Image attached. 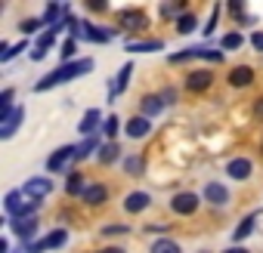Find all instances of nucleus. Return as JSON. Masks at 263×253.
<instances>
[{"instance_id":"35","label":"nucleus","mask_w":263,"mask_h":253,"mask_svg":"<svg viewBox=\"0 0 263 253\" xmlns=\"http://www.w3.org/2000/svg\"><path fill=\"white\" fill-rule=\"evenodd\" d=\"M251 47L263 53V31H254V34H251Z\"/></svg>"},{"instance_id":"7","label":"nucleus","mask_w":263,"mask_h":253,"mask_svg":"<svg viewBox=\"0 0 263 253\" xmlns=\"http://www.w3.org/2000/svg\"><path fill=\"white\" fill-rule=\"evenodd\" d=\"M53 192V182L50 179H41V176H34V179H28L25 182V188H22V195H28V198H34V201H41V198H47Z\"/></svg>"},{"instance_id":"42","label":"nucleus","mask_w":263,"mask_h":253,"mask_svg":"<svg viewBox=\"0 0 263 253\" xmlns=\"http://www.w3.org/2000/svg\"><path fill=\"white\" fill-rule=\"evenodd\" d=\"M223 253H248L245 247H229V250H223Z\"/></svg>"},{"instance_id":"2","label":"nucleus","mask_w":263,"mask_h":253,"mask_svg":"<svg viewBox=\"0 0 263 253\" xmlns=\"http://www.w3.org/2000/svg\"><path fill=\"white\" fill-rule=\"evenodd\" d=\"M4 204H7V213L16 219H31V213H34V204H22V192H10L4 198Z\"/></svg>"},{"instance_id":"23","label":"nucleus","mask_w":263,"mask_h":253,"mask_svg":"<svg viewBox=\"0 0 263 253\" xmlns=\"http://www.w3.org/2000/svg\"><path fill=\"white\" fill-rule=\"evenodd\" d=\"M118 145L115 142H108V145H102V152H99V164H111V161H118Z\"/></svg>"},{"instance_id":"29","label":"nucleus","mask_w":263,"mask_h":253,"mask_svg":"<svg viewBox=\"0 0 263 253\" xmlns=\"http://www.w3.org/2000/svg\"><path fill=\"white\" fill-rule=\"evenodd\" d=\"M22 50H28V44H16V47H10V50H4L0 53V62H10L16 53H22Z\"/></svg>"},{"instance_id":"11","label":"nucleus","mask_w":263,"mask_h":253,"mask_svg":"<svg viewBox=\"0 0 263 253\" xmlns=\"http://www.w3.org/2000/svg\"><path fill=\"white\" fill-rule=\"evenodd\" d=\"M149 195L146 192H134V195H127L124 198V207H127V213H140V210H146L149 207Z\"/></svg>"},{"instance_id":"8","label":"nucleus","mask_w":263,"mask_h":253,"mask_svg":"<svg viewBox=\"0 0 263 253\" xmlns=\"http://www.w3.org/2000/svg\"><path fill=\"white\" fill-rule=\"evenodd\" d=\"M171 207H174V213H180V216H189V213H195V210H198V195H192V192H183V195H177V198L171 201Z\"/></svg>"},{"instance_id":"40","label":"nucleus","mask_w":263,"mask_h":253,"mask_svg":"<svg viewBox=\"0 0 263 253\" xmlns=\"http://www.w3.org/2000/svg\"><path fill=\"white\" fill-rule=\"evenodd\" d=\"M121 231H127V225H111V228H105V235H121Z\"/></svg>"},{"instance_id":"22","label":"nucleus","mask_w":263,"mask_h":253,"mask_svg":"<svg viewBox=\"0 0 263 253\" xmlns=\"http://www.w3.org/2000/svg\"><path fill=\"white\" fill-rule=\"evenodd\" d=\"M127 50H130V53H155V50H161V40H143V44H130Z\"/></svg>"},{"instance_id":"3","label":"nucleus","mask_w":263,"mask_h":253,"mask_svg":"<svg viewBox=\"0 0 263 253\" xmlns=\"http://www.w3.org/2000/svg\"><path fill=\"white\" fill-rule=\"evenodd\" d=\"M68 241V231L65 228H56V231H50L47 238H41L37 244H31L25 253H47V250H56V247H62Z\"/></svg>"},{"instance_id":"19","label":"nucleus","mask_w":263,"mask_h":253,"mask_svg":"<svg viewBox=\"0 0 263 253\" xmlns=\"http://www.w3.org/2000/svg\"><path fill=\"white\" fill-rule=\"evenodd\" d=\"M99 120H102V117H99V108H90V111L81 117V133H93L96 126H99Z\"/></svg>"},{"instance_id":"28","label":"nucleus","mask_w":263,"mask_h":253,"mask_svg":"<svg viewBox=\"0 0 263 253\" xmlns=\"http://www.w3.org/2000/svg\"><path fill=\"white\" fill-rule=\"evenodd\" d=\"M177 31H180V34H189V31H195V16H180V22H177Z\"/></svg>"},{"instance_id":"17","label":"nucleus","mask_w":263,"mask_h":253,"mask_svg":"<svg viewBox=\"0 0 263 253\" xmlns=\"http://www.w3.org/2000/svg\"><path fill=\"white\" fill-rule=\"evenodd\" d=\"M211 80H214V77H211V71H195V74H189V80H186V83H189V90H208V87H211Z\"/></svg>"},{"instance_id":"24","label":"nucleus","mask_w":263,"mask_h":253,"mask_svg":"<svg viewBox=\"0 0 263 253\" xmlns=\"http://www.w3.org/2000/svg\"><path fill=\"white\" fill-rule=\"evenodd\" d=\"M65 188H68V195H84V192H87V188H84V179H81L78 173H71V176H68Z\"/></svg>"},{"instance_id":"32","label":"nucleus","mask_w":263,"mask_h":253,"mask_svg":"<svg viewBox=\"0 0 263 253\" xmlns=\"http://www.w3.org/2000/svg\"><path fill=\"white\" fill-rule=\"evenodd\" d=\"M19 28H22V34H34V31L41 28V22H37V19H25Z\"/></svg>"},{"instance_id":"41","label":"nucleus","mask_w":263,"mask_h":253,"mask_svg":"<svg viewBox=\"0 0 263 253\" xmlns=\"http://www.w3.org/2000/svg\"><path fill=\"white\" fill-rule=\"evenodd\" d=\"M99 253H124V247H105V250H99Z\"/></svg>"},{"instance_id":"26","label":"nucleus","mask_w":263,"mask_h":253,"mask_svg":"<svg viewBox=\"0 0 263 253\" xmlns=\"http://www.w3.org/2000/svg\"><path fill=\"white\" fill-rule=\"evenodd\" d=\"M130 74H134V65H124V68L118 71V83H115V90H111V93H118V90H124V87L130 83Z\"/></svg>"},{"instance_id":"27","label":"nucleus","mask_w":263,"mask_h":253,"mask_svg":"<svg viewBox=\"0 0 263 253\" xmlns=\"http://www.w3.org/2000/svg\"><path fill=\"white\" fill-rule=\"evenodd\" d=\"M124 170H127L130 176H140V173H143V161H140V158H127V161H124Z\"/></svg>"},{"instance_id":"18","label":"nucleus","mask_w":263,"mask_h":253,"mask_svg":"<svg viewBox=\"0 0 263 253\" xmlns=\"http://www.w3.org/2000/svg\"><path fill=\"white\" fill-rule=\"evenodd\" d=\"M161 108H164V99L161 96H146L143 99V117H155Z\"/></svg>"},{"instance_id":"16","label":"nucleus","mask_w":263,"mask_h":253,"mask_svg":"<svg viewBox=\"0 0 263 253\" xmlns=\"http://www.w3.org/2000/svg\"><path fill=\"white\" fill-rule=\"evenodd\" d=\"M13 231H16L22 241H28V238L37 231V222H34V219H13Z\"/></svg>"},{"instance_id":"20","label":"nucleus","mask_w":263,"mask_h":253,"mask_svg":"<svg viewBox=\"0 0 263 253\" xmlns=\"http://www.w3.org/2000/svg\"><path fill=\"white\" fill-rule=\"evenodd\" d=\"M105 195H108V192H105V185H90V188L84 192V201H87V204H102V201H105Z\"/></svg>"},{"instance_id":"34","label":"nucleus","mask_w":263,"mask_h":253,"mask_svg":"<svg viewBox=\"0 0 263 253\" xmlns=\"http://www.w3.org/2000/svg\"><path fill=\"white\" fill-rule=\"evenodd\" d=\"M118 133V117H105V136H115Z\"/></svg>"},{"instance_id":"37","label":"nucleus","mask_w":263,"mask_h":253,"mask_svg":"<svg viewBox=\"0 0 263 253\" xmlns=\"http://www.w3.org/2000/svg\"><path fill=\"white\" fill-rule=\"evenodd\" d=\"M90 10H93V13H105L108 4H102V0H90Z\"/></svg>"},{"instance_id":"13","label":"nucleus","mask_w":263,"mask_h":253,"mask_svg":"<svg viewBox=\"0 0 263 253\" xmlns=\"http://www.w3.org/2000/svg\"><path fill=\"white\" fill-rule=\"evenodd\" d=\"M226 173H229L232 179H248V176H251V161H248V158H235V161L226 164Z\"/></svg>"},{"instance_id":"1","label":"nucleus","mask_w":263,"mask_h":253,"mask_svg":"<svg viewBox=\"0 0 263 253\" xmlns=\"http://www.w3.org/2000/svg\"><path fill=\"white\" fill-rule=\"evenodd\" d=\"M93 68V62L90 59H78V62H68V65H62V68H56L53 74H47V77H41L37 83H34V90L37 93H44V90H53L56 83H65V80H74V77H81V74H87Z\"/></svg>"},{"instance_id":"6","label":"nucleus","mask_w":263,"mask_h":253,"mask_svg":"<svg viewBox=\"0 0 263 253\" xmlns=\"http://www.w3.org/2000/svg\"><path fill=\"white\" fill-rule=\"evenodd\" d=\"M25 120V108H13L10 114L0 117V139H10L16 130H19V123Z\"/></svg>"},{"instance_id":"14","label":"nucleus","mask_w":263,"mask_h":253,"mask_svg":"<svg viewBox=\"0 0 263 253\" xmlns=\"http://www.w3.org/2000/svg\"><path fill=\"white\" fill-rule=\"evenodd\" d=\"M254 80V68H248V65H238V68H232V74H229V83L232 87H248Z\"/></svg>"},{"instance_id":"38","label":"nucleus","mask_w":263,"mask_h":253,"mask_svg":"<svg viewBox=\"0 0 263 253\" xmlns=\"http://www.w3.org/2000/svg\"><path fill=\"white\" fill-rule=\"evenodd\" d=\"M254 117H257V120H263V96L254 102Z\"/></svg>"},{"instance_id":"4","label":"nucleus","mask_w":263,"mask_h":253,"mask_svg":"<svg viewBox=\"0 0 263 253\" xmlns=\"http://www.w3.org/2000/svg\"><path fill=\"white\" fill-rule=\"evenodd\" d=\"M211 59V62H220L223 59V53L220 50H208V47H189V50H183V53H174L171 56V62H186V59Z\"/></svg>"},{"instance_id":"5","label":"nucleus","mask_w":263,"mask_h":253,"mask_svg":"<svg viewBox=\"0 0 263 253\" xmlns=\"http://www.w3.org/2000/svg\"><path fill=\"white\" fill-rule=\"evenodd\" d=\"M68 161H78V145H62L56 155H50V158H47V170H50V173H59Z\"/></svg>"},{"instance_id":"36","label":"nucleus","mask_w":263,"mask_h":253,"mask_svg":"<svg viewBox=\"0 0 263 253\" xmlns=\"http://www.w3.org/2000/svg\"><path fill=\"white\" fill-rule=\"evenodd\" d=\"M217 13H220V7H214L211 19H208V25H204V34H211V31H214V25H217Z\"/></svg>"},{"instance_id":"12","label":"nucleus","mask_w":263,"mask_h":253,"mask_svg":"<svg viewBox=\"0 0 263 253\" xmlns=\"http://www.w3.org/2000/svg\"><path fill=\"white\" fill-rule=\"evenodd\" d=\"M62 25H56V28H50V31H44L41 34V40H37V47H34V53H31V59H44L47 56V50L53 47V40H56V31H59Z\"/></svg>"},{"instance_id":"9","label":"nucleus","mask_w":263,"mask_h":253,"mask_svg":"<svg viewBox=\"0 0 263 253\" xmlns=\"http://www.w3.org/2000/svg\"><path fill=\"white\" fill-rule=\"evenodd\" d=\"M118 22H121V28H127V31H140V28H146V13H143V10H124V13L118 16Z\"/></svg>"},{"instance_id":"21","label":"nucleus","mask_w":263,"mask_h":253,"mask_svg":"<svg viewBox=\"0 0 263 253\" xmlns=\"http://www.w3.org/2000/svg\"><path fill=\"white\" fill-rule=\"evenodd\" d=\"M254 219H257L254 213H251V216H245V219H241V225L235 228V235H232V238H235V241H241V238H248V235L254 231Z\"/></svg>"},{"instance_id":"10","label":"nucleus","mask_w":263,"mask_h":253,"mask_svg":"<svg viewBox=\"0 0 263 253\" xmlns=\"http://www.w3.org/2000/svg\"><path fill=\"white\" fill-rule=\"evenodd\" d=\"M149 130H152V123H149V117H130L127 120V136L130 139H143V136H149Z\"/></svg>"},{"instance_id":"39","label":"nucleus","mask_w":263,"mask_h":253,"mask_svg":"<svg viewBox=\"0 0 263 253\" xmlns=\"http://www.w3.org/2000/svg\"><path fill=\"white\" fill-rule=\"evenodd\" d=\"M71 53H74V40H65V44H62V56H65V59H68V56H71Z\"/></svg>"},{"instance_id":"43","label":"nucleus","mask_w":263,"mask_h":253,"mask_svg":"<svg viewBox=\"0 0 263 253\" xmlns=\"http://www.w3.org/2000/svg\"><path fill=\"white\" fill-rule=\"evenodd\" d=\"M201 253H204V250H201Z\"/></svg>"},{"instance_id":"31","label":"nucleus","mask_w":263,"mask_h":253,"mask_svg":"<svg viewBox=\"0 0 263 253\" xmlns=\"http://www.w3.org/2000/svg\"><path fill=\"white\" fill-rule=\"evenodd\" d=\"M59 13H62V10H59V7H56V4H50V7H47V13H44V22H50V25H53V22H56V16H59ZM53 28H56V25H53Z\"/></svg>"},{"instance_id":"33","label":"nucleus","mask_w":263,"mask_h":253,"mask_svg":"<svg viewBox=\"0 0 263 253\" xmlns=\"http://www.w3.org/2000/svg\"><path fill=\"white\" fill-rule=\"evenodd\" d=\"M238 44H241V34H226V37H223V47H226V50H235Z\"/></svg>"},{"instance_id":"25","label":"nucleus","mask_w":263,"mask_h":253,"mask_svg":"<svg viewBox=\"0 0 263 253\" xmlns=\"http://www.w3.org/2000/svg\"><path fill=\"white\" fill-rule=\"evenodd\" d=\"M152 253H180V244L177 241H155Z\"/></svg>"},{"instance_id":"30","label":"nucleus","mask_w":263,"mask_h":253,"mask_svg":"<svg viewBox=\"0 0 263 253\" xmlns=\"http://www.w3.org/2000/svg\"><path fill=\"white\" fill-rule=\"evenodd\" d=\"M96 145H99L96 139H87V142H81V145H78V161H81V158H87V155H90Z\"/></svg>"},{"instance_id":"15","label":"nucleus","mask_w":263,"mask_h":253,"mask_svg":"<svg viewBox=\"0 0 263 253\" xmlns=\"http://www.w3.org/2000/svg\"><path fill=\"white\" fill-rule=\"evenodd\" d=\"M204 198H208L211 204H226V201H229V192H226L220 182H211V185L204 188Z\"/></svg>"}]
</instances>
